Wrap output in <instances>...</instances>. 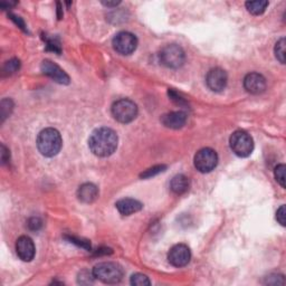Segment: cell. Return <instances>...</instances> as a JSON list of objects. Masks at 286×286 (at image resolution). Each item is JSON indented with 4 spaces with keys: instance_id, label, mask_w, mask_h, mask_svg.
I'll return each mask as SVG.
<instances>
[{
    "instance_id": "9",
    "label": "cell",
    "mask_w": 286,
    "mask_h": 286,
    "mask_svg": "<svg viewBox=\"0 0 286 286\" xmlns=\"http://www.w3.org/2000/svg\"><path fill=\"white\" fill-rule=\"evenodd\" d=\"M190 249L185 244H178L176 246H173L168 254L169 263L176 267L186 266L190 262Z\"/></svg>"
},
{
    "instance_id": "18",
    "label": "cell",
    "mask_w": 286,
    "mask_h": 286,
    "mask_svg": "<svg viewBox=\"0 0 286 286\" xmlns=\"http://www.w3.org/2000/svg\"><path fill=\"white\" fill-rule=\"evenodd\" d=\"M245 6H246V8L250 14L258 16L262 15L266 10L268 2H262V0H257V2H247L245 4Z\"/></svg>"
},
{
    "instance_id": "17",
    "label": "cell",
    "mask_w": 286,
    "mask_h": 286,
    "mask_svg": "<svg viewBox=\"0 0 286 286\" xmlns=\"http://www.w3.org/2000/svg\"><path fill=\"white\" fill-rule=\"evenodd\" d=\"M170 189L176 195H183L189 189V179L185 174H177L170 183Z\"/></svg>"
},
{
    "instance_id": "30",
    "label": "cell",
    "mask_w": 286,
    "mask_h": 286,
    "mask_svg": "<svg viewBox=\"0 0 286 286\" xmlns=\"http://www.w3.org/2000/svg\"><path fill=\"white\" fill-rule=\"evenodd\" d=\"M0 154H2V162L4 163V165L9 161V158H10L9 150L6 148L4 144H2V152H0Z\"/></svg>"
},
{
    "instance_id": "22",
    "label": "cell",
    "mask_w": 286,
    "mask_h": 286,
    "mask_svg": "<svg viewBox=\"0 0 286 286\" xmlns=\"http://www.w3.org/2000/svg\"><path fill=\"white\" fill-rule=\"evenodd\" d=\"M13 102L10 100H3L2 105H0V113H2V120L4 121L10 114L13 110Z\"/></svg>"
},
{
    "instance_id": "27",
    "label": "cell",
    "mask_w": 286,
    "mask_h": 286,
    "mask_svg": "<svg viewBox=\"0 0 286 286\" xmlns=\"http://www.w3.org/2000/svg\"><path fill=\"white\" fill-rule=\"evenodd\" d=\"M286 210H285V206H281L279 207V209L277 210V213H276V219L279 224H281L282 226H285L286 224Z\"/></svg>"
},
{
    "instance_id": "14",
    "label": "cell",
    "mask_w": 286,
    "mask_h": 286,
    "mask_svg": "<svg viewBox=\"0 0 286 286\" xmlns=\"http://www.w3.org/2000/svg\"><path fill=\"white\" fill-rule=\"evenodd\" d=\"M187 122V114L181 111L170 112L161 116V123L169 129H181Z\"/></svg>"
},
{
    "instance_id": "20",
    "label": "cell",
    "mask_w": 286,
    "mask_h": 286,
    "mask_svg": "<svg viewBox=\"0 0 286 286\" xmlns=\"http://www.w3.org/2000/svg\"><path fill=\"white\" fill-rule=\"evenodd\" d=\"M20 68V62L17 58H13V60L8 61L5 64L4 66V73L6 74H14L16 72H18Z\"/></svg>"
},
{
    "instance_id": "16",
    "label": "cell",
    "mask_w": 286,
    "mask_h": 286,
    "mask_svg": "<svg viewBox=\"0 0 286 286\" xmlns=\"http://www.w3.org/2000/svg\"><path fill=\"white\" fill-rule=\"evenodd\" d=\"M77 197L82 202L91 203L95 201L98 197V189L93 184H84L82 185L77 190Z\"/></svg>"
},
{
    "instance_id": "11",
    "label": "cell",
    "mask_w": 286,
    "mask_h": 286,
    "mask_svg": "<svg viewBox=\"0 0 286 286\" xmlns=\"http://www.w3.org/2000/svg\"><path fill=\"white\" fill-rule=\"evenodd\" d=\"M244 87L250 94H262L266 90V80L262 74L249 73L244 79Z\"/></svg>"
},
{
    "instance_id": "19",
    "label": "cell",
    "mask_w": 286,
    "mask_h": 286,
    "mask_svg": "<svg viewBox=\"0 0 286 286\" xmlns=\"http://www.w3.org/2000/svg\"><path fill=\"white\" fill-rule=\"evenodd\" d=\"M285 38H281L275 45V56L281 64H285Z\"/></svg>"
},
{
    "instance_id": "7",
    "label": "cell",
    "mask_w": 286,
    "mask_h": 286,
    "mask_svg": "<svg viewBox=\"0 0 286 286\" xmlns=\"http://www.w3.org/2000/svg\"><path fill=\"white\" fill-rule=\"evenodd\" d=\"M195 167L201 173H208L217 167L218 155L215 150L203 148L198 151L195 155Z\"/></svg>"
},
{
    "instance_id": "32",
    "label": "cell",
    "mask_w": 286,
    "mask_h": 286,
    "mask_svg": "<svg viewBox=\"0 0 286 286\" xmlns=\"http://www.w3.org/2000/svg\"><path fill=\"white\" fill-rule=\"evenodd\" d=\"M102 4L107 6V7H116V6L120 4V2H103Z\"/></svg>"
},
{
    "instance_id": "25",
    "label": "cell",
    "mask_w": 286,
    "mask_h": 286,
    "mask_svg": "<svg viewBox=\"0 0 286 286\" xmlns=\"http://www.w3.org/2000/svg\"><path fill=\"white\" fill-rule=\"evenodd\" d=\"M165 169H166V166H155L153 168H150L147 171L141 174V178H151V177L155 176V174H158V173L165 171Z\"/></svg>"
},
{
    "instance_id": "12",
    "label": "cell",
    "mask_w": 286,
    "mask_h": 286,
    "mask_svg": "<svg viewBox=\"0 0 286 286\" xmlns=\"http://www.w3.org/2000/svg\"><path fill=\"white\" fill-rule=\"evenodd\" d=\"M42 72L49 76L51 80H54L58 84H68L69 83V76L63 71V69L56 65L55 63L51 61L46 60L42 63Z\"/></svg>"
},
{
    "instance_id": "2",
    "label": "cell",
    "mask_w": 286,
    "mask_h": 286,
    "mask_svg": "<svg viewBox=\"0 0 286 286\" xmlns=\"http://www.w3.org/2000/svg\"><path fill=\"white\" fill-rule=\"evenodd\" d=\"M62 137L60 132L53 127L45 129L38 134L37 137V148L39 152L45 157H54L62 149Z\"/></svg>"
},
{
    "instance_id": "26",
    "label": "cell",
    "mask_w": 286,
    "mask_h": 286,
    "mask_svg": "<svg viewBox=\"0 0 286 286\" xmlns=\"http://www.w3.org/2000/svg\"><path fill=\"white\" fill-rule=\"evenodd\" d=\"M94 275H90V273L87 271H83L80 273V277H79V283L80 284H91L93 283V279H94Z\"/></svg>"
},
{
    "instance_id": "13",
    "label": "cell",
    "mask_w": 286,
    "mask_h": 286,
    "mask_svg": "<svg viewBox=\"0 0 286 286\" xmlns=\"http://www.w3.org/2000/svg\"><path fill=\"white\" fill-rule=\"evenodd\" d=\"M16 252L21 261L31 262L35 257V253H36L32 238H29L28 236L19 237L16 243Z\"/></svg>"
},
{
    "instance_id": "24",
    "label": "cell",
    "mask_w": 286,
    "mask_h": 286,
    "mask_svg": "<svg viewBox=\"0 0 286 286\" xmlns=\"http://www.w3.org/2000/svg\"><path fill=\"white\" fill-rule=\"evenodd\" d=\"M265 283L268 285H284L285 284L284 276L277 275V274H273V275L266 277Z\"/></svg>"
},
{
    "instance_id": "31",
    "label": "cell",
    "mask_w": 286,
    "mask_h": 286,
    "mask_svg": "<svg viewBox=\"0 0 286 286\" xmlns=\"http://www.w3.org/2000/svg\"><path fill=\"white\" fill-rule=\"evenodd\" d=\"M10 17H11V19L13 20H15L16 21V24L18 25L20 28H22V29H25V25H24V22H22V20L19 18V17H17V16H15V15H10Z\"/></svg>"
},
{
    "instance_id": "28",
    "label": "cell",
    "mask_w": 286,
    "mask_h": 286,
    "mask_svg": "<svg viewBox=\"0 0 286 286\" xmlns=\"http://www.w3.org/2000/svg\"><path fill=\"white\" fill-rule=\"evenodd\" d=\"M28 227L32 230H38L40 227H42V220H40L39 218H36V217L31 218L28 221Z\"/></svg>"
},
{
    "instance_id": "10",
    "label": "cell",
    "mask_w": 286,
    "mask_h": 286,
    "mask_svg": "<svg viewBox=\"0 0 286 286\" xmlns=\"http://www.w3.org/2000/svg\"><path fill=\"white\" fill-rule=\"evenodd\" d=\"M227 73L219 67H216L210 69L206 76V83L207 86L213 92H221L225 90V87L227 85Z\"/></svg>"
},
{
    "instance_id": "6",
    "label": "cell",
    "mask_w": 286,
    "mask_h": 286,
    "mask_svg": "<svg viewBox=\"0 0 286 286\" xmlns=\"http://www.w3.org/2000/svg\"><path fill=\"white\" fill-rule=\"evenodd\" d=\"M186 55L179 45L171 44L163 47L160 53V62L168 68H179L184 65Z\"/></svg>"
},
{
    "instance_id": "8",
    "label": "cell",
    "mask_w": 286,
    "mask_h": 286,
    "mask_svg": "<svg viewBox=\"0 0 286 286\" xmlns=\"http://www.w3.org/2000/svg\"><path fill=\"white\" fill-rule=\"evenodd\" d=\"M138 39L129 32H121L113 38V47L121 55H130L137 49Z\"/></svg>"
},
{
    "instance_id": "1",
    "label": "cell",
    "mask_w": 286,
    "mask_h": 286,
    "mask_svg": "<svg viewBox=\"0 0 286 286\" xmlns=\"http://www.w3.org/2000/svg\"><path fill=\"white\" fill-rule=\"evenodd\" d=\"M119 138L115 131L110 127H100L93 131L89 139V147L97 157H110L118 148Z\"/></svg>"
},
{
    "instance_id": "21",
    "label": "cell",
    "mask_w": 286,
    "mask_h": 286,
    "mask_svg": "<svg viewBox=\"0 0 286 286\" xmlns=\"http://www.w3.org/2000/svg\"><path fill=\"white\" fill-rule=\"evenodd\" d=\"M131 284L136 286H145L150 285L151 282L147 275H144V274L141 273H137L131 276Z\"/></svg>"
},
{
    "instance_id": "5",
    "label": "cell",
    "mask_w": 286,
    "mask_h": 286,
    "mask_svg": "<svg viewBox=\"0 0 286 286\" xmlns=\"http://www.w3.org/2000/svg\"><path fill=\"white\" fill-rule=\"evenodd\" d=\"M112 115L120 123H130L137 118L138 107L133 101L122 98L112 105Z\"/></svg>"
},
{
    "instance_id": "3",
    "label": "cell",
    "mask_w": 286,
    "mask_h": 286,
    "mask_svg": "<svg viewBox=\"0 0 286 286\" xmlns=\"http://www.w3.org/2000/svg\"><path fill=\"white\" fill-rule=\"evenodd\" d=\"M93 275L98 281L107 284H116L121 282L123 277V270L122 267L112 262H104L97 264L93 268Z\"/></svg>"
},
{
    "instance_id": "4",
    "label": "cell",
    "mask_w": 286,
    "mask_h": 286,
    "mask_svg": "<svg viewBox=\"0 0 286 286\" xmlns=\"http://www.w3.org/2000/svg\"><path fill=\"white\" fill-rule=\"evenodd\" d=\"M230 148L236 155L241 158H246L252 154L254 150V141L250 134L245 131H236L231 134L230 140Z\"/></svg>"
},
{
    "instance_id": "23",
    "label": "cell",
    "mask_w": 286,
    "mask_h": 286,
    "mask_svg": "<svg viewBox=\"0 0 286 286\" xmlns=\"http://www.w3.org/2000/svg\"><path fill=\"white\" fill-rule=\"evenodd\" d=\"M285 170L286 167L285 165H278L275 168V178L276 181L281 185L283 188H285Z\"/></svg>"
},
{
    "instance_id": "15",
    "label": "cell",
    "mask_w": 286,
    "mask_h": 286,
    "mask_svg": "<svg viewBox=\"0 0 286 286\" xmlns=\"http://www.w3.org/2000/svg\"><path fill=\"white\" fill-rule=\"evenodd\" d=\"M116 209L119 213L123 216H130L132 214H136L142 209L143 205L140 201L132 199V198H123L115 203Z\"/></svg>"
},
{
    "instance_id": "29",
    "label": "cell",
    "mask_w": 286,
    "mask_h": 286,
    "mask_svg": "<svg viewBox=\"0 0 286 286\" xmlns=\"http://www.w3.org/2000/svg\"><path fill=\"white\" fill-rule=\"evenodd\" d=\"M169 96H170V98L172 101H174L176 102L177 104H179V105H186L187 103H186V101L184 100L183 97H180L177 93H174L173 91H169Z\"/></svg>"
}]
</instances>
